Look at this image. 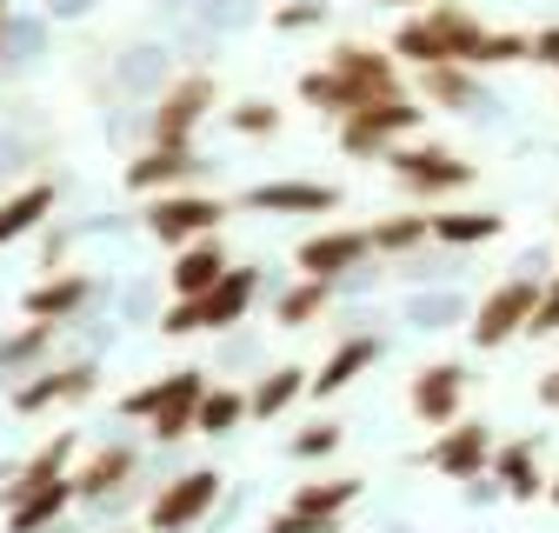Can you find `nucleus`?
<instances>
[{
    "instance_id": "1",
    "label": "nucleus",
    "mask_w": 559,
    "mask_h": 533,
    "mask_svg": "<svg viewBox=\"0 0 559 533\" xmlns=\"http://www.w3.org/2000/svg\"><path fill=\"white\" fill-rule=\"evenodd\" d=\"M393 60L406 67H473V74H486V67H513L526 60V34H507V27H486L479 14H466L460 0H433V8H419L393 27Z\"/></svg>"
},
{
    "instance_id": "2",
    "label": "nucleus",
    "mask_w": 559,
    "mask_h": 533,
    "mask_svg": "<svg viewBox=\"0 0 559 533\" xmlns=\"http://www.w3.org/2000/svg\"><path fill=\"white\" fill-rule=\"evenodd\" d=\"M206 393V367H174L160 380H140L127 400H120V414L127 421H147V440L154 447H174L193 434V400Z\"/></svg>"
},
{
    "instance_id": "3",
    "label": "nucleus",
    "mask_w": 559,
    "mask_h": 533,
    "mask_svg": "<svg viewBox=\"0 0 559 533\" xmlns=\"http://www.w3.org/2000/svg\"><path fill=\"white\" fill-rule=\"evenodd\" d=\"M253 294H260V266H240V260H234L206 294L174 300V307L160 313V333H167V341H187V333H227V327H240V320L253 313Z\"/></svg>"
},
{
    "instance_id": "4",
    "label": "nucleus",
    "mask_w": 559,
    "mask_h": 533,
    "mask_svg": "<svg viewBox=\"0 0 559 533\" xmlns=\"http://www.w3.org/2000/svg\"><path fill=\"white\" fill-rule=\"evenodd\" d=\"M214 107H221L214 74H174L147 107V147H193V133L214 120Z\"/></svg>"
},
{
    "instance_id": "5",
    "label": "nucleus",
    "mask_w": 559,
    "mask_h": 533,
    "mask_svg": "<svg viewBox=\"0 0 559 533\" xmlns=\"http://www.w3.org/2000/svg\"><path fill=\"white\" fill-rule=\"evenodd\" d=\"M386 161V174L413 193V200H453V193H466L473 180H479V167L473 161H460L453 147H440V141H427V147H386L380 154Z\"/></svg>"
},
{
    "instance_id": "6",
    "label": "nucleus",
    "mask_w": 559,
    "mask_h": 533,
    "mask_svg": "<svg viewBox=\"0 0 559 533\" xmlns=\"http://www.w3.org/2000/svg\"><path fill=\"white\" fill-rule=\"evenodd\" d=\"M427 127V100H413V94H393V100H367L340 120V147L354 154V161H380L386 147H400L406 133Z\"/></svg>"
},
{
    "instance_id": "7",
    "label": "nucleus",
    "mask_w": 559,
    "mask_h": 533,
    "mask_svg": "<svg viewBox=\"0 0 559 533\" xmlns=\"http://www.w3.org/2000/svg\"><path fill=\"white\" fill-rule=\"evenodd\" d=\"M221 494H227L221 466H187V474L160 481V494L147 500V533H193L206 513L221 507Z\"/></svg>"
},
{
    "instance_id": "8",
    "label": "nucleus",
    "mask_w": 559,
    "mask_h": 533,
    "mask_svg": "<svg viewBox=\"0 0 559 533\" xmlns=\"http://www.w3.org/2000/svg\"><path fill=\"white\" fill-rule=\"evenodd\" d=\"M221 221H227V200H221V193H200V187L154 193V200H147V214H140V227H147L160 247L206 240V234H221Z\"/></svg>"
},
{
    "instance_id": "9",
    "label": "nucleus",
    "mask_w": 559,
    "mask_h": 533,
    "mask_svg": "<svg viewBox=\"0 0 559 533\" xmlns=\"http://www.w3.org/2000/svg\"><path fill=\"white\" fill-rule=\"evenodd\" d=\"M100 393V360L94 354H81V360H47V367H34L14 393H8V407L14 414H53V407H81V400H94Z\"/></svg>"
},
{
    "instance_id": "10",
    "label": "nucleus",
    "mask_w": 559,
    "mask_h": 533,
    "mask_svg": "<svg viewBox=\"0 0 559 533\" xmlns=\"http://www.w3.org/2000/svg\"><path fill=\"white\" fill-rule=\"evenodd\" d=\"M533 300H539V281L533 274H507L493 294H479V307L466 313V341L473 347H507V341H520L526 333V320H533Z\"/></svg>"
},
{
    "instance_id": "11",
    "label": "nucleus",
    "mask_w": 559,
    "mask_h": 533,
    "mask_svg": "<svg viewBox=\"0 0 559 533\" xmlns=\"http://www.w3.org/2000/svg\"><path fill=\"white\" fill-rule=\"evenodd\" d=\"M67 481H74L81 507H120L133 494V481H140V447L133 440H107V447L87 453L81 474H67Z\"/></svg>"
},
{
    "instance_id": "12",
    "label": "nucleus",
    "mask_w": 559,
    "mask_h": 533,
    "mask_svg": "<svg viewBox=\"0 0 559 533\" xmlns=\"http://www.w3.org/2000/svg\"><path fill=\"white\" fill-rule=\"evenodd\" d=\"M326 67L346 81V94H354L360 107L367 100H393V94H406V81H400V60L386 54V47H367V40H340L333 54H326Z\"/></svg>"
},
{
    "instance_id": "13",
    "label": "nucleus",
    "mask_w": 559,
    "mask_h": 533,
    "mask_svg": "<svg viewBox=\"0 0 559 533\" xmlns=\"http://www.w3.org/2000/svg\"><path fill=\"white\" fill-rule=\"evenodd\" d=\"M466 367L460 360H433V367H419L413 380H406V407H413V421L419 427H453L460 414H466Z\"/></svg>"
},
{
    "instance_id": "14",
    "label": "nucleus",
    "mask_w": 559,
    "mask_h": 533,
    "mask_svg": "<svg viewBox=\"0 0 559 533\" xmlns=\"http://www.w3.org/2000/svg\"><path fill=\"white\" fill-rule=\"evenodd\" d=\"M373 260V247H367V227H320V234H307L300 247H294V266L307 281H346L354 266H367Z\"/></svg>"
},
{
    "instance_id": "15",
    "label": "nucleus",
    "mask_w": 559,
    "mask_h": 533,
    "mask_svg": "<svg viewBox=\"0 0 559 533\" xmlns=\"http://www.w3.org/2000/svg\"><path fill=\"white\" fill-rule=\"evenodd\" d=\"M433 466V474H447V481H479L486 474V460H493V427L486 421H453V427H440V440L419 453Z\"/></svg>"
},
{
    "instance_id": "16",
    "label": "nucleus",
    "mask_w": 559,
    "mask_h": 533,
    "mask_svg": "<svg viewBox=\"0 0 559 533\" xmlns=\"http://www.w3.org/2000/svg\"><path fill=\"white\" fill-rule=\"evenodd\" d=\"M94 300H100V281L81 274V266H60V274H47L40 287L21 294V313L27 320H53V327H74Z\"/></svg>"
},
{
    "instance_id": "17",
    "label": "nucleus",
    "mask_w": 559,
    "mask_h": 533,
    "mask_svg": "<svg viewBox=\"0 0 559 533\" xmlns=\"http://www.w3.org/2000/svg\"><path fill=\"white\" fill-rule=\"evenodd\" d=\"M206 174V161L193 154V147H140V154H127V167H120V180H127V193H174V187H193Z\"/></svg>"
},
{
    "instance_id": "18",
    "label": "nucleus",
    "mask_w": 559,
    "mask_h": 533,
    "mask_svg": "<svg viewBox=\"0 0 559 533\" xmlns=\"http://www.w3.org/2000/svg\"><path fill=\"white\" fill-rule=\"evenodd\" d=\"M74 507V481H53V487H0V533H47L67 520Z\"/></svg>"
},
{
    "instance_id": "19",
    "label": "nucleus",
    "mask_w": 559,
    "mask_h": 533,
    "mask_svg": "<svg viewBox=\"0 0 559 533\" xmlns=\"http://www.w3.org/2000/svg\"><path fill=\"white\" fill-rule=\"evenodd\" d=\"M419 100H433V107H447V114H500L493 87H486L473 67H453V60L419 67Z\"/></svg>"
},
{
    "instance_id": "20",
    "label": "nucleus",
    "mask_w": 559,
    "mask_h": 533,
    "mask_svg": "<svg viewBox=\"0 0 559 533\" xmlns=\"http://www.w3.org/2000/svg\"><path fill=\"white\" fill-rule=\"evenodd\" d=\"M380 354H386L380 333H346V341L320 360V374H307V400H333V393H346L360 374H373Z\"/></svg>"
},
{
    "instance_id": "21",
    "label": "nucleus",
    "mask_w": 559,
    "mask_h": 533,
    "mask_svg": "<svg viewBox=\"0 0 559 533\" xmlns=\"http://www.w3.org/2000/svg\"><path fill=\"white\" fill-rule=\"evenodd\" d=\"M340 200L346 193L326 180H260L240 193V208H253V214H333Z\"/></svg>"
},
{
    "instance_id": "22",
    "label": "nucleus",
    "mask_w": 559,
    "mask_h": 533,
    "mask_svg": "<svg viewBox=\"0 0 559 533\" xmlns=\"http://www.w3.org/2000/svg\"><path fill=\"white\" fill-rule=\"evenodd\" d=\"M234 266V253L221 247V234H206V240H187V247H174V266H167V294L174 300H193V294H206L221 274Z\"/></svg>"
},
{
    "instance_id": "23",
    "label": "nucleus",
    "mask_w": 559,
    "mask_h": 533,
    "mask_svg": "<svg viewBox=\"0 0 559 533\" xmlns=\"http://www.w3.org/2000/svg\"><path fill=\"white\" fill-rule=\"evenodd\" d=\"M53 208H60V180H27V187H14V193H0V247L40 234Z\"/></svg>"
},
{
    "instance_id": "24",
    "label": "nucleus",
    "mask_w": 559,
    "mask_h": 533,
    "mask_svg": "<svg viewBox=\"0 0 559 533\" xmlns=\"http://www.w3.org/2000/svg\"><path fill=\"white\" fill-rule=\"evenodd\" d=\"M307 374H313V367H300V360L266 367V374L247 387V421H280V414H294L300 400H307Z\"/></svg>"
},
{
    "instance_id": "25",
    "label": "nucleus",
    "mask_w": 559,
    "mask_h": 533,
    "mask_svg": "<svg viewBox=\"0 0 559 533\" xmlns=\"http://www.w3.org/2000/svg\"><path fill=\"white\" fill-rule=\"evenodd\" d=\"M486 481H500L507 500H539L546 494V474H539V447L533 440H507L486 460Z\"/></svg>"
},
{
    "instance_id": "26",
    "label": "nucleus",
    "mask_w": 559,
    "mask_h": 533,
    "mask_svg": "<svg viewBox=\"0 0 559 533\" xmlns=\"http://www.w3.org/2000/svg\"><path fill=\"white\" fill-rule=\"evenodd\" d=\"M60 333H67V327H53V320H21L14 333H0V374L27 380L34 367H47L53 347H60Z\"/></svg>"
},
{
    "instance_id": "27",
    "label": "nucleus",
    "mask_w": 559,
    "mask_h": 533,
    "mask_svg": "<svg viewBox=\"0 0 559 533\" xmlns=\"http://www.w3.org/2000/svg\"><path fill=\"white\" fill-rule=\"evenodd\" d=\"M360 494H367V481H360V474L300 481V487H294V500H287V513H300V520H346V507H354Z\"/></svg>"
},
{
    "instance_id": "28",
    "label": "nucleus",
    "mask_w": 559,
    "mask_h": 533,
    "mask_svg": "<svg viewBox=\"0 0 559 533\" xmlns=\"http://www.w3.org/2000/svg\"><path fill=\"white\" fill-rule=\"evenodd\" d=\"M247 427V387H227V380H206V393L193 400V434L206 440H227Z\"/></svg>"
},
{
    "instance_id": "29",
    "label": "nucleus",
    "mask_w": 559,
    "mask_h": 533,
    "mask_svg": "<svg viewBox=\"0 0 559 533\" xmlns=\"http://www.w3.org/2000/svg\"><path fill=\"white\" fill-rule=\"evenodd\" d=\"M74 453H81V434H53L47 447H34L21 466H14V487H53V481H67L74 474Z\"/></svg>"
},
{
    "instance_id": "30",
    "label": "nucleus",
    "mask_w": 559,
    "mask_h": 533,
    "mask_svg": "<svg viewBox=\"0 0 559 533\" xmlns=\"http://www.w3.org/2000/svg\"><path fill=\"white\" fill-rule=\"evenodd\" d=\"M507 234V214H427V240L440 247H486V240H500Z\"/></svg>"
},
{
    "instance_id": "31",
    "label": "nucleus",
    "mask_w": 559,
    "mask_h": 533,
    "mask_svg": "<svg viewBox=\"0 0 559 533\" xmlns=\"http://www.w3.org/2000/svg\"><path fill=\"white\" fill-rule=\"evenodd\" d=\"M367 247H373L380 260L419 253V247H427V214H386V221H373V227H367Z\"/></svg>"
},
{
    "instance_id": "32",
    "label": "nucleus",
    "mask_w": 559,
    "mask_h": 533,
    "mask_svg": "<svg viewBox=\"0 0 559 533\" xmlns=\"http://www.w3.org/2000/svg\"><path fill=\"white\" fill-rule=\"evenodd\" d=\"M326 307H333V281H307V274H300L287 294L273 300V327H313Z\"/></svg>"
},
{
    "instance_id": "33",
    "label": "nucleus",
    "mask_w": 559,
    "mask_h": 533,
    "mask_svg": "<svg viewBox=\"0 0 559 533\" xmlns=\"http://www.w3.org/2000/svg\"><path fill=\"white\" fill-rule=\"evenodd\" d=\"M47 14H8V27H0V67H34L40 47H47Z\"/></svg>"
},
{
    "instance_id": "34",
    "label": "nucleus",
    "mask_w": 559,
    "mask_h": 533,
    "mask_svg": "<svg viewBox=\"0 0 559 533\" xmlns=\"http://www.w3.org/2000/svg\"><path fill=\"white\" fill-rule=\"evenodd\" d=\"M300 100H307L313 114H326V120H346V114L360 107L354 94H346V81L333 74V67H307V74H300Z\"/></svg>"
},
{
    "instance_id": "35",
    "label": "nucleus",
    "mask_w": 559,
    "mask_h": 533,
    "mask_svg": "<svg viewBox=\"0 0 559 533\" xmlns=\"http://www.w3.org/2000/svg\"><path fill=\"white\" fill-rule=\"evenodd\" d=\"M227 127L240 133V141H273V133H280V107L260 100V94H247V100L227 107Z\"/></svg>"
},
{
    "instance_id": "36",
    "label": "nucleus",
    "mask_w": 559,
    "mask_h": 533,
    "mask_svg": "<svg viewBox=\"0 0 559 533\" xmlns=\"http://www.w3.org/2000/svg\"><path fill=\"white\" fill-rule=\"evenodd\" d=\"M340 447H346V427H340V421H313V427L294 434L287 453H294V460H326V453H340Z\"/></svg>"
},
{
    "instance_id": "37",
    "label": "nucleus",
    "mask_w": 559,
    "mask_h": 533,
    "mask_svg": "<svg viewBox=\"0 0 559 533\" xmlns=\"http://www.w3.org/2000/svg\"><path fill=\"white\" fill-rule=\"evenodd\" d=\"M273 34H300V27H326V0H280L266 14Z\"/></svg>"
},
{
    "instance_id": "38",
    "label": "nucleus",
    "mask_w": 559,
    "mask_h": 533,
    "mask_svg": "<svg viewBox=\"0 0 559 533\" xmlns=\"http://www.w3.org/2000/svg\"><path fill=\"white\" fill-rule=\"evenodd\" d=\"M526 333H533V341H552V333H559V281H539V300H533Z\"/></svg>"
},
{
    "instance_id": "39",
    "label": "nucleus",
    "mask_w": 559,
    "mask_h": 533,
    "mask_svg": "<svg viewBox=\"0 0 559 533\" xmlns=\"http://www.w3.org/2000/svg\"><path fill=\"white\" fill-rule=\"evenodd\" d=\"M526 60H533V67H552V74H559V21L526 34Z\"/></svg>"
},
{
    "instance_id": "40",
    "label": "nucleus",
    "mask_w": 559,
    "mask_h": 533,
    "mask_svg": "<svg viewBox=\"0 0 559 533\" xmlns=\"http://www.w3.org/2000/svg\"><path fill=\"white\" fill-rule=\"evenodd\" d=\"M260 533H340V520H300V513L280 507V513H266V526H260Z\"/></svg>"
},
{
    "instance_id": "41",
    "label": "nucleus",
    "mask_w": 559,
    "mask_h": 533,
    "mask_svg": "<svg viewBox=\"0 0 559 533\" xmlns=\"http://www.w3.org/2000/svg\"><path fill=\"white\" fill-rule=\"evenodd\" d=\"M453 320V300H413V327H447Z\"/></svg>"
},
{
    "instance_id": "42",
    "label": "nucleus",
    "mask_w": 559,
    "mask_h": 533,
    "mask_svg": "<svg viewBox=\"0 0 559 533\" xmlns=\"http://www.w3.org/2000/svg\"><path fill=\"white\" fill-rule=\"evenodd\" d=\"M40 14L47 21H81V14H94V0H40Z\"/></svg>"
},
{
    "instance_id": "43",
    "label": "nucleus",
    "mask_w": 559,
    "mask_h": 533,
    "mask_svg": "<svg viewBox=\"0 0 559 533\" xmlns=\"http://www.w3.org/2000/svg\"><path fill=\"white\" fill-rule=\"evenodd\" d=\"M533 400H539V407H546V414H559V367L533 380Z\"/></svg>"
},
{
    "instance_id": "44",
    "label": "nucleus",
    "mask_w": 559,
    "mask_h": 533,
    "mask_svg": "<svg viewBox=\"0 0 559 533\" xmlns=\"http://www.w3.org/2000/svg\"><path fill=\"white\" fill-rule=\"evenodd\" d=\"M367 8H400V14H419V8H433V0H367Z\"/></svg>"
},
{
    "instance_id": "45",
    "label": "nucleus",
    "mask_w": 559,
    "mask_h": 533,
    "mask_svg": "<svg viewBox=\"0 0 559 533\" xmlns=\"http://www.w3.org/2000/svg\"><path fill=\"white\" fill-rule=\"evenodd\" d=\"M546 500H552V507H559V474H546Z\"/></svg>"
},
{
    "instance_id": "46",
    "label": "nucleus",
    "mask_w": 559,
    "mask_h": 533,
    "mask_svg": "<svg viewBox=\"0 0 559 533\" xmlns=\"http://www.w3.org/2000/svg\"><path fill=\"white\" fill-rule=\"evenodd\" d=\"M8 14H14V8H8V0H0V27H8Z\"/></svg>"
},
{
    "instance_id": "47",
    "label": "nucleus",
    "mask_w": 559,
    "mask_h": 533,
    "mask_svg": "<svg viewBox=\"0 0 559 533\" xmlns=\"http://www.w3.org/2000/svg\"><path fill=\"white\" fill-rule=\"evenodd\" d=\"M47 533H74V526H47Z\"/></svg>"
},
{
    "instance_id": "48",
    "label": "nucleus",
    "mask_w": 559,
    "mask_h": 533,
    "mask_svg": "<svg viewBox=\"0 0 559 533\" xmlns=\"http://www.w3.org/2000/svg\"><path fill=\"white\" fill-rule=\"evenodd\" d=\"M114 533H127V526H114Z\"/></svg>"
},
{
    "instance_id": "49",
    "label": "nucleus",
    "mask_w": 559,
    "mask_h": 533,
    "mask_svg": "<svg viewBox=\"0 0 559 533\" xmlns=\"http://www.w3.org/2000/svg\"><path fill=\"white\" fill-rule=\"evenodd\" d=\"M552 221H559V214H552Z\"/></svg>"
}]
</instances>
